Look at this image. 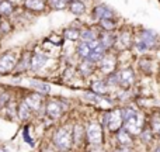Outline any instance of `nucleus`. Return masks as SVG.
Wrapping results in <instances>:
<instances>
[{"label":"nucleus","mask_w":160,"mask_h":152,"mask_svg":"<svg viewBox=\"0 0 160 152\" xmlns=\"http://www.w3.org/2000/svg\"><path fill=\"white\" fill-rule=\"evenodd\" d=\"M117 141L121 147H131L133 144V138H132V134L129 131H127L124 127L119 128L117 131Z\"/></svg>","instance_id":"nucleus-27"},{"label":"nucleus","mask_w":160,"mask_h":152,"mask_svg":"<svg viewBox=\"0 0 160 152\" xmlns=\"http://www.w3.org/2000/svg\"><path fill=\"white\" fill-rule=\"evenodd\" d=\"M114 17H118L117 11L107 3H97L91 8V20L96 23L102 18H114Z\"/></svg>","instance_id":"nucleus-10"},{"label":"nucleus","mask_w":160,"mask_h":152,"mask_svg":"<svg viewBox=\"0 0 160 152\" xmlns=\"http://www.w3.org/2000/svg\"><path fill=\"white\" fill-rule=\"evenodd\" d=\"M122 125H124V117H122L121 108H111L110 111L104 114L102 127H107L108 131L117 133L119 128H122Z\"/></svg>","instance_id":"nucleus-6"},{"label":"nucleus","mask_w":160,"mask_h":152,"mask_svg":"<svg viewBox=\"0 0 160 152\" xmlns=\"http://www.w3.org/2000/svg\"><path fill=\"white\" fill-rule=\"evenodd\" d=\"M84 99H87L88 102L97 104L100 108H102V110H111L114 106V103L111 99H108V97H105V96H101V94H96L94 92L84 93Z\"/></svg>","instance_id":"nucleus-15"},{"label":"nucleus","mask_w":160,"mask_h":152,"mask_svg":"<svg viewBox=\"0 0 160 152\" xmlns=\"http://www.w3.org/2000/svg\"><path fill=\"white\" fill-rule=\"evenodd\" d=\"M160 48V35L152 28L141 27L135 30V42L132 51L139 56L158 51Z\"/></svg>","instance_id":"nucleus-1"},{"label":"nucleus","mask_w":160,"mask_h":152,"mask_svg":"<svg viewBox=\"0 0 160 152\" xmlns=\"http://www.w3.org/2000/svg\"><path fill=\"white\" fill-rule=\"evenodd\" d=\"M133 42H135V28L122 25L117 30V42L114 51H117V52L132 51Z\"/></svg>","instance_id":"nucleus-3"},{"label":"nucleus","mask_w":160,"mask_h":152,"mask_svg":"<svg viewBox=\"0 0 160 152\" xmlns=\"http://www.w3.org/2000/svg\"><path fill=\"white\" fill-rule=\"evenodd\" d=\"M63 41H65V38L62 35H58V34H49V35L47 37V42L52 44L53 47H62Z\"/></svg>","instance_id":"nucleus-32"},{"label":"nucleus","mask_w":160,"mask_h":152,"mask_svg":"<svg viewBox=\"0 0 160 152\" xmlns=\"http://www.w3.org/2000/svg\"><path fill=\"white\" fill-rule=\"evenodd\" d=\"M68 10H69L73 16L82 17L87 13V4H86L84 0H72V2H69Z\"/></svg>","instance_id":"nucleus-20"},{"label":"nucleus","mask_w":160,"mask_h":152,"mask_svg":"<svg viewBox=\"0 0 160 152\" xmlns=\"http://www.w3.org/2000/svg\"><path fill=\"white\" fill-rule=\"evenodd\" d=\"M14 30V23L10 21V18H2L0 21V33L3 35H7Z\"/></svg>","instance_id":"nucleus-31"},{"label":"nucleus","mask_w":160,"mask_h":152,"mask_svg":"<svg viewBox=\"0 0 160 152\" xmlns=\"http://www.w3.org/2000/svg\"><path fill=\"white\" fill-rule=\"evenodd\" d=\"M155 152H160V145H159V147H156V148H155Z\"/></svg>","instance_id":"nucleus-37"},{"label":"nucleus","mask_w":160,"mask_h":152,"mask_svg":"<svg viewBox=\"0 0 160 152\" xmlns=\"http://www.w3.org/2000/svg\"><path fill=\"white\" fill-rule=\"evenodd\" d=\"M84 2H93V0H84Z\"/></svg>","instance_id":"nucleus-39"},{"label":"nucleus","mask_w":160,"mask_h":152,"mask_svg":"<svg viewBox=\"0 0 160 152\" xmlns=\"http://www.w3.org/2000/svg\"><path fill=\"white\" fill-rule=\"evenodd\" d=\"M65 108H66L65 103L59 102V100H56V99H52L47 103V106H45V113H47V116L49 117V118L58 120L62 117Z\"/></svg>","instance_id":"nucleus-12"},{"label":"nucleus","mask_w":160,"mask_h":152,"mask_svg":"<svg viewBox=\"0 0 160 152\" xmlns=\"http://www.w3.org/2000/svg\"><path fill=\"white\" fill-rule=\"evenodd\" d=\"M122 110V117H124V128L129 131L132 135H139L142 131V121L141 114L132 107H125Z\"/></svg>","instance_id":"nucleus-4"},{"label":"nucleus","mask_w":160,"mask_h":152,"mask_svg":"<svg viewBox=\"0 0 160 152\" xmlns=\"http://www.w3.org/2000/svg\"><path fill=\"white\" fill-rule=\"evenodd\" d=\"M97 27L101 31H117L121 25L118 23V17H114V18H102L97 21Z\"/></svg>","instance_id":"nucleus-24"},{"label":"nucleus","mask_w":160,"mask_h":152,"mask_svg":"<svg viewBox=\"0 0 160 152\" xmlns=\"http://www.w3.org/2000/svg\"><path fill=\"white\" fill-rule=\"evenodd\" d=\"M90 89H91V92H94L96 94L105 96V94L108 93V90H110V86L107 85L105 79H96V80H91Z\"/></svg>","instance_id":"nucleus-26"},{"label":"nucleus","mask_w":160,"mask_h":152,"mask_svg":"<svg viewBox=\"0 0 160 152\" xmlns=\"http://www.w3.org/2000/svg\"><path fill=\"white\" fill-rule=\"evenodd\" d=\"M119 68V61H118V54L117 51H107L101 59L97 64V69L102 76L111 75V73L117 72Z\"/></svg>","instance_id":"nucleus-5"},{"label":"nucleus","mask_w":160,"mask_h":152,"mask_svg":"<svg viewBox=\"0 0 160 152\" xmlns=\"http://www.w3.org/2000/svg\"><path fill=\"white\" fill-rule=\"evenodd\" d=\"M17 116H18V118L21 120V121H27V120H30L31 116H32V110L28 107V104L24 102V99L17 106Z\"/></svg>","instance_id":"nucleus-29"},{"label":"nucleus","mask_w":160,"mask_h":152,"mask_svg":"<svg viewBox=\"0 0 160 152\" xmlns=\"http://www.w3.org/2000/svg\"><path fill=\"white\" fill-rule=\"evenodd\" d=\"M0 2H2V0H0Z\"/></svg>","instance_id":"nucleus-43"},{"label":"nucleus","mask_w":160,"mask_h":152,"mask_svg":"<svg viewBox=\"0 0 160 152\" xmlns=\"http://www.w3.org/2000/svg\"><path fill=\"white\" fill-rule=\"evenodd\" d=\"M52 144L59 152H68L72 149L75 139H73V128L69 125H62L56 128L52 135Z\"/></svg>","instance_id":"nucleus-2"},{"label":"nucleus","mask_w":160,"mask_h":152,"mask_svg":"<svg viewBox=\"0 0 160 152\" xmlns=\"http://www.w3.org/2000/svg\"><path fill=\"white\" fill-rule=\"evenodd\" d=\"M2 18H3V17H2V16H0V21H2Z\"/></svg>","instance_id":"nucleus-40"},{"label":"nucleus","mask_w":160,"mask_h":152,"mask_svg":"<svg viewBox=\"0 0 160 152\" xmlns=\"http://www.w3.org/2000/svg\"><path fill=\"white\" fill-rule=\"evenodd\" d=\"M148 55H149V54H146V55H141L138 58V69L141 71L142 73H148V75H150L152 71H155V68H153L155 61H153L152 58H149Z\"/></svg>","instance_id":"nucleus-21"},{"label":"nucleus","mask_w":160,"mask_h":152,"mask_svg":"<svg viewBox=\"0 0 160 152\" xmlns=\"http://www.w3.org/2000/svg\"><path fill=\"white\" fill-rule=\"evenodd\" d=\"M75 54L78 55L79 59H88L91 54V47L88 42L84 41H79L78 45L75 47Z\"/></svg>","instance_id":"nucleus-28"},{"label":"nucleus","mask_w":160,"mask_h":152,"mask_svg":"<svg viewBox=\"0 0 160 152\" xmlns=\"http://www.w3.org/2000/svg\"><path fill=\"white\" fill-rule=\"evenodd\" d=\"M115 152H133V151H132L131 147H121V148H118Z\"/></svg>","instance_id":"nucleus-35"},{"label":"nucleus","mask_w":160,"mask_h":152,"mask_svg":"<svg viewBox=\"0 0 160 152\" xmlns=\"http://www.w3.org/2000/svg\"><path fill=\"white\" fill-rule=\"evenodd\" d=\"M117 76H118V86L121 89L129 90L136 80V72L131 65H125V66L118 68L117 71Z\"/></svg>","instance_id":"nucleus-8"},{"label":"nucleus","mask_w":160,"mask_h":152,"mask_svg":"<svg viewBox=\"0 0 160 152\" xmlns=\"http://www.w3.org/2000/svg\"><path fill=\"white\" fill-rule=\"evenodd\" d=\"M97 64L90 59H80V62L78 64V68H76V72L79 73L82 77H91L94 73L97 72Z\"/></svg>","instance_id":"nucleus-14"},{"label":"nucleus","mask_w":160,"mask_h":152,"mask_svg":"<svg viewBox=\"0 0 160 152\" xmlns=\"http://www.w3.org/2000/svg\"><path fill=\"white\" fill-rule=\"evenodd\" d=\"M98 41L107 51H114L117 42V31H101L100 30Z\"/></svg>","instance_id":"nucleus-17"},{"label":"nucleus","mask_w":160,"mask_h":152,"mask_svg":"<svg viewBox=\"0 0 160 152\" xmlns=\"http://www.w3.org/2000/svg\"><path fill=\"white\" fill-rule=\"evenodd\" d=\"M49 55L44 51H34L30 62V72H41L49 64Z\"/></svg>","instance_id":"nucleus-11"},{"label":"nucleus","mask_w":160,"mask_h":152,"mask_svg":"<svg viewBox=\"0 0 160 152\" xmlns=\"http://www.w3.org/2000/svg\"><path fill=\"white\" fill-rule=\"evenodd\" d=\"M48 4L52 10L55 11H62L66 10L68 6H69V2L68 0H48Z\"/></svg>","instance_id":"nucleus-30"},{"label":"nucleus","mask_w":160,"mask_h":152,"mask_svg":"<svg viewBox=\"0 0 160 152\" xmlns=\"http://www.w3.org/2000/svg\"><path fill=\"white\" fill-rule=\"evenodd\" d=\"M0 152H10V151L6 149V148H3V147H0Z\"/></svg>","instance_id":"nucleus-36"},{"label":"nucleus","mask_w":160,"mask_h":152,"mask_svg":"<svg viewBox=\"0 0 160 152\" xmlns=\"http://www.w3.org/2000/svg\"><path fill=\"white\" fill-rule=\"evenodd\" d=\"M30 87L32 89V90H35L37 93L39 94H49L51 90H52V86L49 85V83L44 82V80H38V79H31L30 80Z\"/></svg>","instance_id":"nucleus-23"},{"label":"nucleus","mask_w":160,"mask_h":152,"mask_svg":"<svg viewBox=\"0 0 160 152\" xmlns=\"http://www.w3.org/2000/svg\"><path fill=\"white\" fill-rule=\"evenodd\" d=\"M153 131L152 128H145V130L141 131V134H139V137H141V141L143 142V144H150V142L153 141Z\"/></svg>","instance_id":"nucleus-33"},{"label":"nucleus","mask_w":160,"mask_h":152,"mask_svg":"<svg viewBox=\"0 0 160 152\" xmlns=\"http://www.w3.org/2000/svg\"><path fill=\"white\" fill-rule=\"evenodd\" d=\"M17 10V6L14 3H11L10 0H2L0 2V16L3 18H10L14 16Z\"/></svg>","instance_id":"nucleus-25"},{"label":"nucleus","mask_w":160,"mask_h":152,"mask_svg":"<svg viewBox=\"0 0 160 152\" xmlns=\"http://www.w3.org/2000/svg\"><path fill=\"white\" fill-rule=\"evenodd\" d=\"M100 35V28L98 27H90V25H84L80 28V41L91 42L98 39Z\"/></svg>","instance_id":"nucleus-19"},{"label":"nucleus","mask_w":160,"mask_h":152,"mask_svg":"<svg viewBox=\"0 0 160 152\" xmlns=\"http://www.w3.org/2000/svg\"><path fill=\"white\" fill-rule=\"evenodd\" d=\"M150 128H152L153 133H160V116L159 114H155L150 118Z\"/></svg>","instance_id":"nucleus-34"},{"label":"nucleus","mask_w":160,"mask_h":152,"mask_svg":"<svg viewBox=\"0 0 160 152\" xmlns=\"http://www.w3.org/2000/svg\"><path fill=\"white\" fill-rule=\"evenodd\" d=\"M158 72L160 73V62H159V64H158Z\"/></svg>","instance_id":"nucleus-38"},{"label":"nucleus","mask_w":160,"mask_h":152,"mask_svg":"<svg viewBox=\"0 0 160 152\" xmlns=\"http://www.w3.org/2000/svg\"><path fill=\"white\" fill-rule=\"evenodd\" d=\"M32 50H24L18 56V62H17V66L14 69V73L17 75H21V73L30 71V62H31V56H32Z\"/></svg>","instance_id":"nucleus-16"},{"label":"nucleus","mask_w":160,"mask_h":152,"mask_svg":"<svg viewBox=\"0 0 160 152\" xmlns=\"http://www.w3.org/2000/svg\"><path fill=\"white\" fill-rule=\"evenodd\" d=\"M21 6L25 11H30L31 14H42L49 7L48 0H24Z\"/></svg>","instance_id":"nucleus-13"},{"label":"nucleus","mask_w":160,"mask_h":152,"mask_svg":"<svg viewBox=\"0 0 160 152\" xmlns=\"http://www.w3.org/2000/svg\"><path fill=\"white\" fill-rule=\"evenodd\" d=\"M159 3H160V0H159Z\"/></svg>","instance_id":"nucleus-42"},{"label":"nucleus","mask_w":160,"mask_h":152,"mask_svg":"<svg viewBox=\"0 0 160 152\" xmlns=\"http://www.w3.org/2000/svg\"><path fill=\"white\" fill-rule=\"evenodd\" d=\"M86 139L90 145L98 147L104 141V131H102V124L97 121H91L86 125Z\"/></svg>","instance_id":"nucleus-7"},{"label":"nucleus","mask_w":160,"mask_h":152,"mask_svg":"<svg viewBox=\"0 0 160 152\" xmlns=\"http://www.w3.org/2000/svg\"><path fill=\"white\" fill-rule=\"evenodd\" d=\"M80 28L82 27H75V25L63 28L62 30V37L68 42H79L80 41Z\"/></svg>","instance_id":"nucleus-22"},{"label":"nucleus","mask_w":160,"mask_h":152,"mask_svg":"<svg viewBox=\"0 0 160 152\" xmlns=\"http://www.w3.org/2000/svg\"><path fill=\"white\" fill-rule=\"evenodd\" d=\"M18 56L13 50H7L0 54V75L13 73L18 62Z\"/></svg>","instance_id":"nucleus-9"},{"label":"nucleus","mask_w":160,"mask_h":152,"mask_svg":"<svg viewBox=\"0 0 160 152\" xmlns=\"http://www.w3.org/2000/svg\"><path fill=\"white\" fill-rule=\"evenodd\" d=\"M159 138H160V133H159Z\"/></svg>","instance_id":"nucleus-41"},{"label":"nucleus","mask_w":160,"mask_h":152,"mask_svg":"<svg viewBox=\"0 0 160 152\" xmlns=\"http://www.w3.org/2000/svg\"><path fill=\"white\" fill-rule=\"evenodd\" d=\"M24 102L28 104V107L32 110V113L41 111L44 108V102H42V94L39 93H30L24 97Z\"/></svg>","instance_id":"nucleus-18"}]
</instances>
